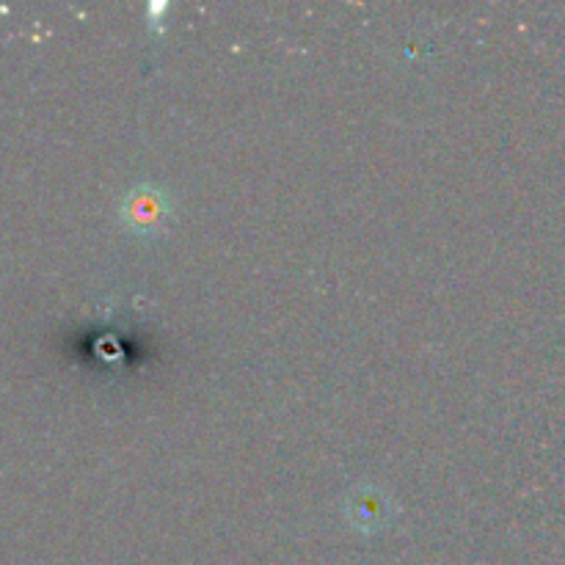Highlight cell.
<instances>
[{"instance_id":"6da1fadb","label":"cell","mask_w":565,"mask_h":565,"mask_svg":"<svg viewBox=\"0 0 565 565\" xmlns=\"http://www.w3.org/2000/svg\"><path fill=\"white\" fill-rule=\"evenodd\" d=\"M119 218L136 235H158L171 221V196L158 182H138L125 193Z\"/></svg>"}]
</instances>
